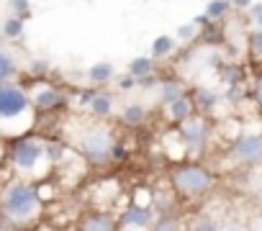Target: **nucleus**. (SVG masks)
I'll list each match as a JSON object with an SVG mask.
<instances>
[{
  "label": "nucleus",
  "instance_id": "8",
  "mask_svg": "<svg viewBox=\"0 0 262 231\" xmlns=\"http://www.w3.org/2000/svg\"><path fill=\"white\" fill-rule=\"evenodd\" d=\"M231 157L242 167L262 165V131H242L231 142Z\"/></svg>",
  "mask_w": 262,
  "mask_h": 231
},
{
  "label": "nucleus",
  "instance_id": "10",
  "mask_svg": "<svg viewBox=\"0 0 262 231\" xmlns=\"http://www.w3.org/2000/svg\"><path fill=\"white\" fill-rule=\"evenodd\" d=\"M77 231H118V213H111L108 208H93L85 211L77 223Z\"/></svg>",
  "mask_w": 262,
  "mask_h": 231
},
{
  "label": "nucleus",
  "instance_id": "13",
  "mask_svg": "<svg viewBox=\"0 0 262 231\" xmlns=\"http://www.w3.org/2000/svg\"><path fill=\"white\" fill-rule=\"evenodd\" d=\"M88 113L93 115V119H100V121H108L111 115L116 113V95L105 87H98L93 103L88 105Z\"/></svg>",
  "mask_w": 262,
  "mask_h": 231
},
{
  "label": "nucleus",
  "instance_id": "18",
  "mask_svg": "<svg viewBox=\"0 0 262 231\" xmlns=\"http://www.w3.org/2000/svg\"><path fill=\"white\" fill-rule=\"evenodd\" d=\"M198 44H201V47H208V49L224 47V44H226V31H224V26L213 21L211 26L201 29V34H198Z\"/></svg>",
  "mask_w": 262,
  "mask_h": 231
},
{
  "label": "nucleus",
  "instance_id": "11",
  "mask_svg": "<svg viewBox=\"0 0 262 231\" xmlns=\"http://www.w3.org/2000/svg\"><path fill=\"white\" fill-rule=\"evenodd\" d=\"M190 98H193V103H195V113H198V115H206V119H211V121L216 119L219 108L226 105L224 93H219V90H213V87H206V85L193 87V90H190Z\"/></svg>",
  "mask_w": 262,
  "mask_h": 231
},
{
  "label": "nucleus",
  "instance_id": "37",
  "mask_svg": "<svg viewBox=\"0 0 262 231\" xmlns=\"http://www.w3.org/2000/svg\"><path fill=\"white\" fill-rule=\"evenodd\" d=\"M193 24H195V26H198V29H206V26H211V24H213V21H211V16H208V13H206V11H203V13H201V16H195V18H193Z\"/></svg>",
  "mask_w": 262,
  "mask_h": 231
},
{
  "label": "nucleus",
  "instance_id": "36",
  "mask_svg": "<svg viewBox=\"0 0 262 231\" xmlns=\"http://www.w3.org/2000/svg\"><path fill=\"white\" fill-rule=\"evenodd\" d=\"M254 3H257V0H231V8L234 11H249Z\"/></svg>",
  "mask_w": 262,
  "mask_h": 231
},
{
  "label": "nucleus",
  "instance_id": "6",
  "mask_svg": "<svg viewBox=\"0 0 262 231\" xmlns=\"http://www.w3.org/2000/svg\"><path fill=\"white\" fill-rule=\"evenodd\" d=\"M178 129V136L183 142V147L188 149L190 157H206L208 149H211V142H213V124L206 115H193V119L183 121Z\"/></svg>",
  "mask_w": 262,
  "mask_h": 231
},
{
  "label": "nucleus",
  "instance_id": "1",
  "mask_svg": "<svg viewBox=\"0 0 262 231\" xmlns=\"http://www.w3.org/2000/svg\"><path fill=\"white\" fill-rule=\"evenodd\" d=\"M41 203L44 198L39 193V185L26 177H16L0 188V213L13 226L36 223L41 216Z\"/></svg>",
  "mask_w": 262,
  "mask_h": 231
},
{
  "label": "nucleus",
  "instance_id": "14",
  "mask_svg": "<svg viewBox=\"0 0 262 231\" xmlns=\"http://www.w3.org/2000/svg\"><path fill=\"white\" fill-rule=\"evenodd\" d=\"M165 113H167V124H170V126H180L183 121L193 119V115H195V103H193V98H190V90H188L183 98H178L172 105H167Z\"/></svg>",
  "mask_w": 262,
  "mask_h": 231
},
{
  "label": "nucleus",
  "instance_id": "40",
  "mask_svg": "<svg viewBox=\"0 0 262 231\" xmlns=\"http://www.w3.org/2000/svg\"><path fill=\"white\" fill-rule=\"evenodd\" d=\"M64 231H77V228H64Z\"/></svg>",
  "mask_w": 262,
  "mask_h": 231
},
{
  "label": "nucleus",
  "instance_id": "33",
  "mask_svg": "<svg viewBox=\"0 0 262 231\" xmlns=\"http://www.w3.org/2000/svg\"><path fill=\"white\" fill-rule=\"evenodd\" d=\"M131 203H137V205H152V203H155V190H152V188L134 190V195H131Z\"/></svg>",
  "mask_w": 262,
  "mask_h": 231
},
{
  "label": "nucleus",
  "instance_id": "39",
  "mask_svg": "<svg viewBox=\"0 0 262 231\" xmlns=\"http://www.w3.org/2000/svg\"><path fill=\"white\" fill-rule=\"evenodd\" d=\"M6 223H8V221H6V216L0 213V231H6Z\"/></svg>",
  "mask_w": 262,
  "mask_h": 231
},
{
  "label": "nucleus",
  "instance_id": "34",
  "mask_svg": "<svg viewBox=\"0 0 262 231\" xmlns=\"http://www.w3.org/2000/svg\"><path fill=\"white\" fill-rule=\"evenodd\" d=\"M162 80H165V77H160L157 72H152V75H147V77H139V80H137V87H142V90H155V87L162 85Z\"/></svg>",
  "mask_w": 262,
  "mask_h": 231
},
{
  "label": "nucleus",
  "instance_id": "12",
  "mask_svg": "<svg viewBox=\"0 0 262 231\" xmlns=\"http://www.w3.org/2000/svg\"><path fill=\"white\" fill-rule=\"evenodd\" d=\"M147 121H149V108L144 103H126L118 113V124L123 129H131V131L147 126Z\"/></svg>",
  "mask_w": 262,
  "mask_h": 231
},
{
  "label": "nucleus",
  "instance_id": "16",
  "mask_svg": "<svg viewBox=\"0 0 262 231\" xmlns=\"http://www.w3.org/2000/svg\"><path fill=\"white\" fill-rule=\"evenodd\" d=\"M85 80H88V85L105 87L108 82L116 80V67H113V62H95V64H90L88 72H85Z\"/></svg>",
  "mask_w": 262,
  "mask_h": 231
},
{
  "label": "nucleus",
  "instance_id": "38",
  "mask_svg": "<svg viewBox=\"0 0 262 231\" xmlns=\"http://www.w3.org/2000/svg\"><path fill=\"white\" fill-rule=\"evenodd\" d=\"M221 231H244V228L236 226V223H231V226H221Z\"/></svg>",
  "mask_w": 262,
  "mask_h": 231
},
{
  "label": "nucleus",
  "instance_id": "26",
  "mask_svg": "<svg viewBox=\"0 0 262 231\" xmlns=\"http://www.w3.org/2000/svg\"><path fill=\"white\" fill-rule=\"evenodd\" d=\"M24 24H26L24 18H18V16L11 13V16L3 21V36L11 39V41H18V39L24 36Z\"/></svg>",
  "mask_w": 262,
  "mask_h": 231
},
{
  "label": "nucleus",
  "instance_id": "35",
  "mask_svg": "<svg viewBox=\"0 0 262 231\" xmlns=\"http://www.w3.org/2000/svg\"><path fill=\"white\" fill-rule=\"evenodd\" d=\"M247 21H249L254 29H262V0H257V3L247 11Z\"/></svg>",
  "mask_w": 262,
  "mask_h": 231
},
{
  "label": "nucleus",
  "instance_id": "2",
  "mask_svg": "<svg viewBox=\"0 0 262 231\" xmlns=\"http://www.w3.org/2000/svg\"><path fill=\"white\" fill-rule=\"evenodd\" d=\"M34 103L31 93L18 82L0 85V139L24 136L34 126Z\"/></svg>",
  "mask_w": 262,
  "mask_h": 231
},
{
  "label": "nucleus",
  "instance_id": "5",
  "mask_svg": "<svg viewBox=\"0 0 262 231\" xmlns=\"http://www.w3.org/2000/svg\"><path fill=\"white\" fill-rule=\"evenodd\" d=\"M8 165H11V170L18 177H26V180H44L49 167H52V162L47 157L44 142L39 136H31V134L11 139Z\"/></svg>",
  "mask_w": 262,
  "mask_h": 231
},
{
  "label": "nucleus",
  "instance_id": "17",
  "mask_svg": "<svg viewBox=\"0 0 262 231\" xmlns=\"http://www.w3.org/2000/svg\"><path fill=\"white\" fill-rule=\"evenodd\" d=\"M219 72V80L226 85H236V82H247V67L242 62H221V67L216 70Z\"/></svg>",
  "mask_w": 262,
  "mask_h": 231
},
{
  "label": "nucleus",
  "instance_id": "20",
  "mask_svg": "<svg viewBox=\"0 0 262 231\" xmlns=\"http://www.w3.org/2000/svg\"><path fill=\"white\" fill-rule=\"evenodd\" d=\"M18 75V62L11 52L6 49H0V85H6V82H13V77Z\"/></svg>",
  "mask_w": 262,
  "mask_h": 231
},
{
  "label": "nucleus",
  "instance_id": "9",
  "mask_svg": "<svg viewBox=\"0 0 262 231\" xmlns=\"http://www.w3.org/2000/svg\"><path fill=\"white\" fill-rule=\"evenodd\" d=\"M155 218H157V211L152 205L128 203L118 213V231H149Z\"/></svg>",
  "mask_w": 262,
  "mask_h": 231
},
{
  "label": "nucleus",
  "instance_id": "25",
  "mask_svg": "<svg viewBox=\"0 0 262 231\" xmlns=\"http://www.w3.org/2000/svg\"><path fill=\"white\" fill-rule=\"evenodd\" d=\"M198 34H201V29H198V26L190 21V24L178 26L175 39H178V44H183V47H193V44H198Z\"/></svg>",
  "mask_w": 262,
  "mask_h": 231
},
{
  "label": "nucleus",
  "instance_id": "41",
  "mask_svg": "<svg viewBox=\"0 0 262 231\" xmlns=\"http://www.w3.org/2000/svg\"><path fill=\"white\" fill-rule=\"evenodd\" d=\"M224 3H229V6H231V0H224Z\"/></svg>",
  "mask_w": 262,
  "mask_h": 231
},
{
  "label": "nucleus",
  "instance_id": "31",
  "mask_svg": "<svg viewBox=\"0 0 262 231\" xmlns=\"http://www.w3.org/2000/svg\"><path fill=\"white\" fill-rule=\"evenodd\" d=\"M8 8L13 16H18L24 21L31 18V0H8Z\"/></svg>",
  "mask_w": 262,
  "mask_h": 231
},
{
  "label": "nucleus",
  "instance_id": "27",
  "mask_svg": "<svg viewBox=\"0 0 262 231\" xmlns=\"http://www.w3.org/2000/svg\"><path fill=\"white\" fill-rule=\"evenodd\" d=\"M185 231H221V226H219V221H216L213 216L201 213V216H195V218L185 226Z\"/></svg>",
  "mask_w": 262,
  "mask_h": 231
},
{
  "label": "nucleus",
  "instance_id": "21",
  "mask_svg": "<svg viewBox=\"0 0 262 231\" xmlns=\"http://www.w3.org/2000/svg\"><path fill=\"white\" fill-rule=\"evenodd\" d=\"M175 49H178V39H175V36H157V39L152 41V57H155L157 62L167 59Z\"/></svg>",
  "mask_w": 262,
  "mask_h": 231
},
{
  "label": "nucleus",
  "instance_id": "30",
  "mask_svg": "<svg viewBox=\"0 0 262 231\" xmlns=\"http://www.w3.org/2000/svg\"><path fill=\"white\" fill-rule=\"evenodd\" d=\"M249 103L254 105V110L262 115V72H257L252 77V85H249Z\"/></svg>",
  "mask_w": 262,
  "mask_h": 231
},
{
  "label": "nucleus",
  "instance_id": "32",
  "mask_svg": "<svg viewBox=\"0 0 262 231\" xmlns=\"http://www.w3.org/2000/svg\"><path fill=\"white\" fill-rule=\"evenodd\" d=\"M113 82H116V90H118V93H128V90H134V87H137V77L131 75V72H126V75H121V77L116 75Z\"/></svg>",
  "mask_w": 262,
  "mask_h": 231
},
{
  "label": "nucleus",
  "instance_id": "29",
  "mask_svg": "<svg viewBox=\"0 0 262 231\" xmlns=\"http://www.w3.org/2000/svg\"><path fill=\"white\" fill-rule=\"evenodd\" d=\"M95 93H98V87H95V85H85V87L75 90V95H72V105H77V108H85V110H88V105L93 103Z\"/></svg>",
  "mask_w": 262,
  "mask_h": 231
},
{
  "label": "nucleus",
  "instance_id": "19",
  "mask_svg": "<svg viewBox=\"0 0 262 231\" xmlns=\"http://www.w3.org/2000/svg\"><path fill=\"white\" fill-rule=\"evenodd\" d=\"M126 72H131L137 80H139V77H147V75L157 72V59H155L152 54H149V57H134V59H128Z\"/></svg>",
  "mask_w": 262,
  "mask_h": 231
},
{
  "label": "nucleus",
  "instance_id": "28",
  "mask_svg": "<svg viewBox=\"0 0 262 231\" xmlns=\"http://www.w3.org/2000/svg\"><path fill=\"white\" fill-rule=\"evenodd\" d=\"M128 159H131V152H128L126 142H123V139H116L113 147H111V167H121V165H126Z\"/></svg>",
  "mask_w": 262,
  "mask_h": 231
},
{
  "label": "nucleus",
  "instance_id": "23",
  "mask_svg": "<svg viewBox=\"0 0 262 231\" xmlns=\"http://www.w3.org/2000/svg\"><path fill=\"white\" fill-rule=\"evenodd\" d=\"M149 231H185V226H183V218H178L175 213H165L155 218Z\"/></svg>",
  "mask_w": 262,
  "mask_h": 231
},
{
  "label": "nucleus",
  "instance_id": "15",
  "mask_svg": "<svg viewBox=\"0 0 262 231\" xmlns=\"http://www.w3.org/2000/svg\"><path fill=\"white\" fill-rule=\"evenodd\" d=\"M185 93H188V85H185L183 80H178V77H165L162 85H160L157 105H160V108H167V105H172L178 98H183Z\"/></svg>",
  "mask_w": 262,
  "mask_h": 231
},
{
  "label": "nucleus",
  "instance_id": "7",
  "mask_svg": "<svg viewBox=\"0 0 262 231\" xmlns=\"http://www.w3.org/2000/svg\"><path fill=\"white\" fill-rule=\"evenodd\" d=\"M29 93H31V103H34L36 113H57V110H64L72 105V98L49 82H36Z\"/></svg>",
  "mask_w": 262,
  "mask_h": 231
},
{
  "label": "nucleus",
  "instance_id": "22",
  "mask_svg": "<svg viewBox=\"0 0 262 231\" xmlns=\"http://www.w3.org/2000/svg\"><path fill=\"white\" fill-rule=\"evenodd\" d=\"M244 47H247L249 59L257 62V64H262V29H252V31H247Z\"/></svg>",
  "mask_w": 262,
  "mask_h": 231
},
{
  "label": "nucleus",
  "instance_id": "3",
  "mask_svg": "<svg viewBox=\"0 0 262 231\" xmlns=\"http://www.w3.org/2000/svg\"><path fill=\"white\" fill-rule=\"evenodd\" d=\"M116 136L100 119H82L80 115V126L75 134H67V144L85 159L90 167H108L111 165V147Z\"/></svg>",
  "mask_w": 262,
  "mask_h": 231
},
{
  "label": "nucleus",
  "instance_id": "4",
  "mask_svg": "<svg viewBox=\"0 0 262 231\" xmlns=\"http://www.w3.org/2000/svg\"><path fill=\"white\" fill-rule=\"evenodd\" d=\"M167 182L180 198V203H198L216 188V175L203 162H178L167 172Z\"/></svg>",
  "mask_w": 262,
  "mask_h": 231
},
{
  "label": "nucleus",
  "instance_id": "24",
  "mask_svg": "<svg viewBox=\"0 0 262 231\" xmlns=\"http://www.w3.org/2000/svg\"><path fill=\"white\" fill-rule=\"evenodd\" d=\"M206 13L211 16V21L226 24V18H229V13H231V6L224 3V0H208V3H206Z\"/></svg>",
  "mask_w": 262,
  "mask_h": 231
}]
</instances>
